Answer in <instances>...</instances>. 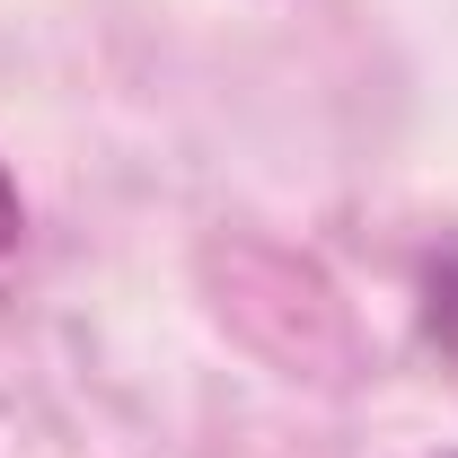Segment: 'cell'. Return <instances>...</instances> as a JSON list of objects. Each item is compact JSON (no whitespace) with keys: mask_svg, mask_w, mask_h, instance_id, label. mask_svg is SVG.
Segmentation results:
<instances>
[{"mask_svg":"<svg viewBox=\"0 0 458 458\" xmlns=\"http://www.w3.org/2000/svg\"><path fill=\"white\" fill-rule=\"evenodd\" d=\"M423 335L458 361V247L432 265V274H423Z\"/></svg>","mask_w":458,"mask_h":458,"instance_id":"6da1fadb","label":"cell"},{"mask_svg":"<svg viewBox=\"0 0 458 458\" xmlns=\"http://www.w3.org/2000/svg\"><path fill=\"white\" fill-rule=\"evenodd\" d=\"M0 247H18V185L0 176Z\"/></svg>","mask_w":458,"mask_h":458,"instance_id":"7a4b0ae2","label":"cell"}]
</instances>
